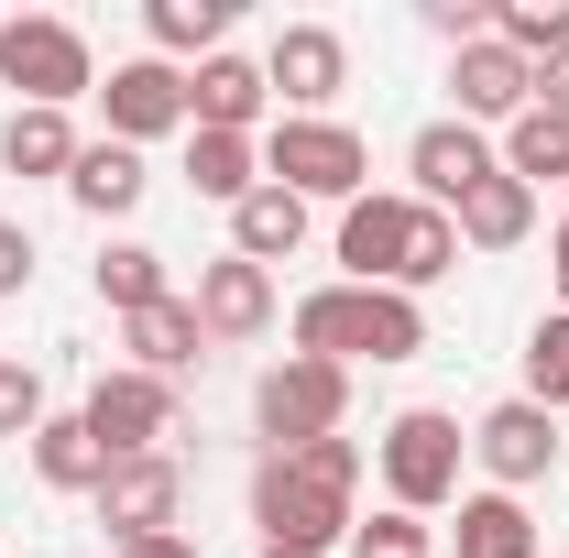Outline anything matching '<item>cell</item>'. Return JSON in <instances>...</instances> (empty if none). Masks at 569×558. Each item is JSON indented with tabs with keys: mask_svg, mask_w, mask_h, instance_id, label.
<instances>
[{
	"mask_svg": "<svg viewBox=\"0 0 569 558\" xmlns=\"http://www.w3.org/2000/svg\"><path fill=\"white\" fill-rule=\"evenodd\" d=\"M340 417H351V372H340V361H307V350H284L274 372L252 383V427H263V449L340 438Z\"/></svg>",
	"mask_w": 569,
	"mask_h": 558,
	"instance_id": "cell-6",
	"label": "cell"
},
{
	"mask_svg": "<svg viewBox=\"0 0 569 558\" xmlns=\"http://www.w3.org/2000/svg\"><path fill=\"white\" fill-rule=\"evenodd\" d=\"M460 252H515L526 230H537V187H515V176H482L471 198H460Z\"/></svg>",
	"mask_w": 569,
	"mask_h": 558,
	"instance_id": "cell-23",
	"label": "cell"
},
{
	"mask_svg": "<svg viewBox=\"0 0 569 558\" xmlns=\"http://www.w3.org/2000/svg\"><path fill=\"white\" fill-rule=\"evenodd\" d=\"M406 241H417V198H351L340 230H329V252H340V285H395L406 296Z\"/></svg>",
	"mask_w": 569,
	"mask_h": 558,
	"instance_id": "cell-12",
	"label": "cell"
},
{
	"mask_svg": "<svg viewBox=\"0 0 569 558\" xmlns=\"http://www.w3.org/2000/svg\"><path fill=\"white\" fill-rule=\"evenodd\" d=\"M77 417H88V438H99L110 460H153V449L187 427V383H153V372L121 361V372H99V383H88V406H77Z\"/></svg>",
	"mask_w": 569,
	"mask_h": 558,
	"instance_id": "cell-7",
	"label": "cell"
},
{
	"mask_svg": "<svg viewBox=\"0 0 569 558\" xmlns=\"http://www.w3.org/2000/svg\"><path fill=\"white\" fill-rule=\"evenodd\" d=\"M230 252H241V263H263V275H274V263H296V252H307V198L252 187V198L230 209Z\"/></svg>",
	"mask_w": 569,
	"mask_h": 558,
	"instance_id": "cell-21",
	"label": "cell"
},
{
	"mask_svg": "<svg viewBox=\"0 0 569 558\" xmlns=\"http://www.w3.org/2000/svg\"><path fill=\"white\" fill-rule=\"evenodd\" d=\"M0 22H11V11H0Z\"/></svg>",
	"mask_w": 569,
	"mask_h": 558,
	"instance_id": "cell-38",
	"label": "cell"
},
{
	"mask_svg": "<svg viewBox=\"0 0 569 558\" xmlns=\"http://www.w3.org/2000/svg\"><path fill=\"white\" fill-rule=\"evenodd\" d=\"M449 99H460L449 121L503 132V121H526V110H537V67H526L515 44H493V33H482V44H460V56H449Z\"/></svg>",
	"mask_w": 569,
	"mask_h": 558,
	"instance_id": "cell-13",
	"label": "cell"
},
{
	"mask_svg": "<svg viewBox=\"0 0 569 558\" xmlns=\"http://www.w3.org/2000/svg\"><path fill=\"white\" fill-rule=\"evenodd\" d=\"M503 176L515 187H569V121L559 110H526V121H503Z\"/></svg>",
	"mask_w": 569,
	"mask_h": 558,
	"instance_id": "cell-26",
	"label": "cell"
},
{
	"mask_svg": "<svg viewBox=\"0 0 569 558\" xmlns=\"http://www.w3.org/2000/svg\"><path fill=\"white\" fill-rule=\"evenodd\" d=\"M252 526H263V548L340 558V548H351V526H361V438L263 449V460H252Z\"/></svg>",
	"mask_w": 569,
	"mask_h": 558,
	"instance_id": "cell-1",
	"label": "cell"
},
{
	"mask_svg": "<svg viewBox=\"0 0 569 558\" xmlns=\"http://www.w3.org/2000/svg\"><path fill=\"white\" fill-rule=\"evenodd\" d=\"M142 33H153V56L164 67H209L219 44H230V0H142Z\"/></svg>",
	"mask_w": 569,
	"mask_h": 558,
	"instance_id": "cell-25",
	"label": "cell"
},
{
	"mask_svg": "<svg viewBox=\"0 0 569 558\" xmlns=\"http://www.w3.org/2000/svg\"><path fill=\"white\" fill-rule=\"evenodd\" d=\"M526 406H569V307H548L537 329H526Z\"/></svg>",
	"mask_w": 569,
	"mask_h": 558,
	"instance_id": "cell-29",
	"label": "cell"
},
{
	"mask_svg": "<svg viewBox=\"0 0 569 558\" xmlns=\"http://www.w3.org/2000/svg\"><path fill=\"white\" fill-rule=\"evenodd\" d=\"M99 296H110V318L164 307V296H176V285H164V252H153V241H110V252H99Z\"/></svg>",
	"mask_w": 569,
	"mask_h": 558,
	"instance_id": "cell-27",
	"label": "cell"
},
{
	"mask_svg": "<svg viewBox=\"0 0 569 558\" xmlns=\"http://www.w3.org/2000/svg\"><path fill=\"white\" fill-rule=\"evenodd\" d=\"M187 187L209 209H241L263 187V132H187Z\"/></svg>",
	"mask_w": 569,
	"mask_h": 558,
	"instance_id": "cell-20",
	"label": "cell"
},
{
	"mask_svg": "<svg viewBox=\"0 0 569 558\" xmlns=\"http://www.w3.org/2000/svg\"><path fill=\"white\" fill-rule=\"evenodd\" d=\"M44 417H56V406H44V372L0 350V438H33V427H44Z\"/></svg>",
	"mask_w": 569,
	"mask_h": 558,
	"instance_id": "cell-31",
	"label": "cell"
},
{
	"mask_svg": "<svg viewBox=\"0 0 569 558\" xmlns=\"http://www.w3.org/2000/svg\"><path fill=\"white\" fill-rule=\"evenodd\" d=\"M198 329H209V350L219 340H263L274 329V275L263 263H241V252H219V263H198Z\"/></svg>",
	"mask_w": 569,
	"mask_h": 558,
	"instance_id": "cell-16",
	"label": "cell"
},
{
	"mask_svg": "<svg viewBox=\"0 0 569 558\" xmlns=\"http://www.w3.org/2000/svg\"><path fill=\"white\" fill-rule=\"evenodd\" d=\"M284 340L307 350V361H417L427 350V307L417 296H395V285H307L296 296V318H284Z\"/></svg>",
	"mask_w": 569,
	"mask_h": 558,
	"instance_id": "cell-2",
	"label": "cell"
},
{
	"mask_svg": "<svg viewBox=\"0 0 569 558\" xmlns=\"http://www.w3.org/2000/svg\"><path fill=\"white\" fill-rule=\"evenodd\" d=\"M263 88L284 99V121H340V88H351L340 22H284L274 44H263Z\"/></svg>",
	"mask_w": 569,
	"mask_h": 558,
	"instance_id": "cell-8",
	"label": "cell"
},
{
	"mask_svg": "<svg viewBox=\"0 0 569 558\" xmlns=\"http://www.w3.org/2000/svg\"><path fill=\"white\" fill-rule=\"evenodd\" d=\"M121 558H198V537H187V526H176V537H132Z\"/></svg>",
	"mask_w": 569,
	"mask_h": 558,
	"instance_id": "cell-35",
	"label": "cell"
},
{
	"mask_svg": "<svg viewBox=\"0 0 569 558\" xmlns=\"http://www.w3.org/2000/svg\"><path fill=\"white\" fill-rule=\"evenodd\" d=\"M372 471H383V504L395 515H449L460 504V471H471V427L449 406H406V417L372 438Z\"/></svg>",
	"mask_w": 569,
	"mask_h": 558,
	"instance_id": "cell-3",
	"label": "cell"
},
{
	"mask_svg": "<svg viewBox=\"0 0 569 558\" xmlns=\"http://www.w3.org/2000/svg\"><path fill=\"white\" fill-rule=\"evenodd\" d=\"M471 471H482V492H537L559 471V417L526 406V395L482 406V417H471Z\"/></svg>",
	"mask_w": 569,
	"mask_h": 558,
	"instance_id": "cell-9",
	"label": "cell"
},
{
	"mask_svg": "<svg viewBox=\"0 0 569 558\" xmlns=\"http://www.w3.org/2000/svg\"><path fill=\"white\" fill-rule=\"evenodd\" d=\"M537 110H559V121H569V44L548 56V67H537Z\"/></svg>",
	"mask_w": 569,
	"mask_h": 558,
	"instance_id": "cell-34",
	"label": "cell"
},
{
	"mask_svg": "<svg viewBox=\"0 0 569 558\" xmlns=\"http://www.w3.org/2000/svg\"><path fill=\"white\" fill-rule=\"evenodd\" d=\"M252 558H318V548H252Z\"/></svg>",
	"mask_w": 569,
	"mask_h": 558,
	"instance_id": "cell-37",
	"label": "cell"
},
{
	"mask_svg": "<svg viewBox=\"0 0 569 558\" xmlns=\"http://www.w3.org/2000/svg\"><path fill=\"white\" fill-rule=\"evenodd\" d=\"M99 121H110V142H164L187 132V67H164V56H132V67L99 77Z\"/></svg>",
	"mask_w": 569,
	"mask_h": 558,
	"instance_id": "cell-11",
	"label": "cell"
},
{
	"mask_svg": "<svg viewBox=\"0 0 569 558\" xmlns=\"http://www.w3.org/2000/svg\"><path fill=\"white\" fill-rule=\"evenodd\" d=\"M121 350H132V372H153V383H187V372L209 361V329H198V307H187V296H164V307L121 318Z\"/></svg>",
	"mask_w": 569,
	"mask_h": 558,
	"instance_id": "cell-17",
	"label": "cell"
},
{
	"mask_svg": "<svg viewBox=\"0 0 569 558\" xmlns=\"http://www.w3.org/2000/svg\"><path fill=\"white\" fill-rule=\"evenodd\" d=\"M340 558H438V526L383 504V515H361V526H351V548H340Z\"/></svg>",
	"mask_w": 569,
	"mask_h": 558,
	"instance_id": "cell-30",
	"label": "cell"
},
{
	"mask_svg": "<svg viewBox=\"0 0 569 558\" xmlns=\"http://www.w3.org/2000/svg\"><path fill=\"white\" fill-rule=\"evenodd\" d=\"M77 153H88V132H77L67 110H11V121H0V165H11V176H56V187H67Z\"/></svg>",
	"mask_w": 569,
	"mask_h": 558,
	"instance_id": "cell-22",
	"label": "cell"
},
{
	"mask_svg": "<svg viewBox=\"0 0 569 558\" xmlns=\"http://www.w3.org/2000/svg\"><path fill=\"white\" fill-rule=\"evenodd\" d=\"M559 307H569V219H559Z\"/></svg>",
	"mask_w": 569,
	"mask_h": 558,
	"instance_id": "cell-36",
	"label": "cell"
},
{
	"mask_svg": "<svg viewBox=\"0 0 569 558\" xmlns=\"http://www.w3.org/2000/svg\"><path fill=\"white\" fill-rule=\"evenodd\" d=\"M493 44H515L526 67H548L569 44V0H493Z\"/></svg>",
	"mask_w": 569,
	"mask_h": 558,
	"instance_id": "cell-28",
	"label": "cell"
},
{
	"mask_svg": "<svg viewBox=\"0 0 569 558\" xmlns=\"http://www.w3.org/2000/svg\"><path fill=\"white\" fill-rule=\"evenodd\" d=\"M427 33H449V56H460V44L493 33V0H427Z\"/></svg>",
	"mask_w": 569,
	"mask_h": 558,
	"instance_id": "cell-32",
	"label": "cell"
},
{
	"mask_svg": "<svg viewBox=\"0 0 569 558\" xmlns=\"http://www.w3.org/2000/svg\"><path fill=\"white\" fill-rule=\"evenodd\" d=\"M142 187H153V165H142L132 142H110V132L88 142V153H77V176H67V198H77L88 219H132Z\"/></svg>",
	"mask_w": 569,
	"mask_h": 558,
	"instance_id": "cell-19",
	"label": "cell"
},
{
	"mask_svg": "<svg viewBox=\"0 0 569 558\" xmlns=\"http://www.w3.org/2000/svg\"><path fill=\"white\" fill-rule=\"evenodd\" d=\"M99 504V526L132 548V537H176L187 526V460L176 449H153V460H110V482L88 492Z\"/></svg>",
	"mask_w": 569,
	"mask_h": 558,
	"instance_id": "cell-10",
	"label": "cell"
},
{
	"mask_svg": "<svg viewBox=\"0 0 569 558\" xmlns=\"http://www.w3.org/2000/svg\"><path fill=\"white\" fill-rule=\"evenodd\" d=\"M22 449H33V482H44V492H99V482H110V449L88 438V417H44Z\"/></svg>",
	"mask_w": 569,
	"mask_h": 558,
	"instance_id": "cell-24",
	"label": "cell"
},
{
	"mask_svg": "<svg viewBox=\"0 0 569 558\" xmlns=\"http://www.w3.org/2000/svg\"><path fill=\"white\" fill-rule=\"evenodd\" d=\"M438 558H537V515L526 492H460V526Z\"/></svg>",
	"mask_w": 569,
	"mask_h": 558,
	"instance_id": "cell-18",
	"label": "cell"
},
{
	"mask_svg": "<svg viewBox=\"0 0 569 558\" xmlns=\"http://www.w3.org/2000/svg\"><path fill=\"white\" fill-rule=\"evenodd\" d=\"M22 285H33V230H22V219H0V307H11Z\"/></svg>",
	"mask_w": 569,
	"mask_h": 558,
	"instance_id": "cell-33",
	"label": "cell"
},
{
	"mask_svg": "<svg viewBox=\"0 0 569 558\" xmlns=\"http://www.w3.org/2000/svg\"><path fill=\"white\" fill-rule=\"evenodd\" d=\"M263 121H274L263 56H230L219 44L209 67H187V132H263Z\"/></svg>",
	"mask_w": 569,
	"mask_h": 558,
	"instance_id": "cell-15",
	"label": "cell"
},
{
	"mask_svg": "<svg viewBox=\"0 0 569 558\" xmlns=\"http://www.w3.org/2000/svg\"><path fill=\"white\" fill-rule=\"evenodd\" d=\"M406 198H427V209H460L482 176H503V153H493V132H471V121H427L417 142H406Z\"/></svg>",
	"mask_w": 569,
	"mask_h": 558,
	"instance_id": "cell-14",
	"label": "cell"
},
{
	"mask_svg": "<svg viewBox=\"0 0 569 558\" xmlns=\"http://www.w3.org/2000/svg\"><path fill=\"white\" fill-rule=\"evenodd\" d=\"M263 187L307 198V209H351L372 198V142L351 121H263Z\"/></svg>",
	"mask_w": 569,
	"mask_h": 558,
	"instance_id": "cell-4",
	"label": "cell"
},
{
	"mask_svg": "<svg viewBox=\"0 0 569 558\" xmlns=\"http://www.w3.org/2000/svg\"><path fill=\"white\" fill-rule=\"evenodd\" d=\"M0 88L22 110H77V99H99V56H88V33L56 22V11H11L0 22Z\"/></svg>",
	"mask_w": 569,
	"mask_h": 558,
	"instance_id": "cell-5",
	"label": "cell"
}]
</instances>
